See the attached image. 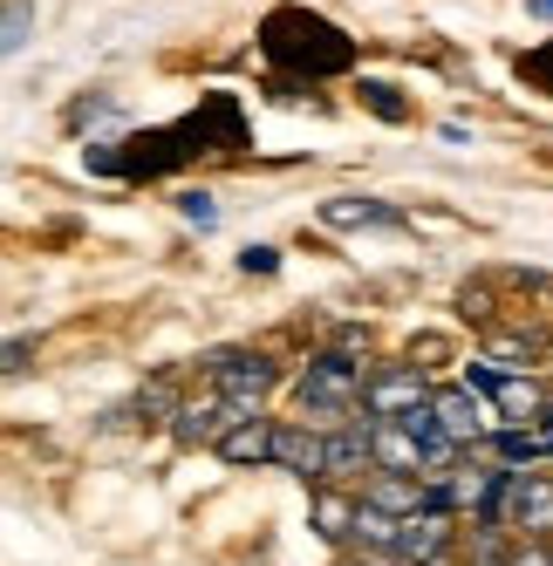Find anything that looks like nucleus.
I'll list each match as a JSON object with an SVG mask.
<instances>
[{"mask_svg":"<svg viewBox=\"0 0 553 566\" xmlns=\"http://www.w3.org/2000/svg\"><path fill=\"white\" fill-rule=\"evenodd\" d=\"M445 553H451V518L445 512L404 518V533H397V559L404 566H445Z\"/></svg>","mask_w":553,"mask_h":566,"instance_id":"obj_10","label":"nucleus"},{"mask_svg":"<svg viewBox=\"0 0 553 566\" xmlns=\"http://www.w3.org/2000/svg\"><path fill=\"white\" fill-rule=\"evenodd\" d=\"M273 464L294 471L301 484H322L328 478V437H314L307 423H288L281 437H273Z\"/></svg>","mask_w":553,"mask_h":566,"instance_id":"obj_8","label":"nucleus"},{"mask_svg":"<svg viewBox=\"0 0 553 566\" xmlns=\"http://www.w3.org/2000/svg\"><path fill=\"white\" fill-rule=\"evenodd\" d=\"M465 382H471V389H486V396L499 402V410H505L512 423H526V417L540 410V382H526V376H492V369H471Z\"/></svg>","mask_w":553,"mask_h":566,"instance_id":"obj_13","label":"nucleus"},{"mask_svg":"<svg viewBox=\"0 0 553 566\" xmlns=\"http://www.w3.org/2000/svg\"><path fill=\"white\" fill-rule=\"evenodd\" d=\"M363 369H355V355L328 348V355H314L307 361V376L294 382V402H301V417H348V410H363Z\"/></svg>","mask_w":553,"mask_h":566,"instance_id":"obj_3","label":"nucleus"},{"mask_svg":"<svg viewBox=\"0 0 553 566\" xmlns=\"http://www.w3.org/2000/svg\"><path fill=\"white\" fill-rule=\"evenodd\" d=\"M505 525L526 539H553V478H520L505 484Z\"/></svg>","mask_w":553,"mask_h":566,"instance_id":"obj_6","label":"nucleus"},{"mask_svg":"<svg viewBox=\"0 0 553 566\" xmlns=\"http://www.w3.org/2000/svg\"><path fill=\"white\" fill-rule=\"evenodd\" d=\"M260 55L288 75V83H322V75H342L355 62V42L322 21V14H307V8H273L260 21Z\"/></svg>","mask_w":553,"mask_h":566,"instance_id":"obj_2","label":"nucleus"},{"mask_svg":"<svg viewBox=\"0 0 553 566\" xmlns=\"http://www.w3.org/2000/svg\"><path fill=\"white\" fill-rule=\"evenodd\" d=\"M314 533L322 539H355V505L348 499H322L314 505Z\"/></svg>","mask_w":553,"mask_h":566,"instance_id":"obj_17","label":"nucleus"},{"mask_svg":"<svg viewBox=\"0 0 553 566\" xmlns=\"http://www.w3.org/2000/svg\"><path fill=\"white\" fill-rule=\"evenodd\" d=\"M526 14L533 21H553V0H526Z\"/></svg>","mask_w":553,"mask_h":566,"instance_id":"obj_26","label":"nucleus"},{"mask_svg":"<svg viewBox=\"0 0 553 566\" xmlns=\"http://www.w3.org/2000/svg\"><path fill=\"white\" fill-rule=\"evenodd\" d=\"M540 443H546V451H553V417H546V430H540Z\"/></svg>","mask_w":553,"mask_h":566,"instance_id":"obj_27","label":"nucleus"},{"mask_svg":"<svg viewBox=\"0 0 553 566\" xmlns=\"http://www.w3.org/2000/svg\"><path fill=\"white\" fill-rule=\"evenodd\" d=\"M363 505H376L389 518H417L424 512V484L417 478H383V484H369V492H363Z\"/></svg>","mask_w":553,"mask_h":566,"instance_id":"obj_16","label":"nucleus"},{"mask_svg":"<svg viewBox=\"0 0 553 566\" xmlns=\"http://www.w3.org/2000/svg\"><path fill=\"white\" fill-rule=\"evenodd\" d=\"M178 212H185L191 226H212V219H219V206H212L206 191H185V198H178Z\"/></svg>","mask_w":553,"mask_h":566,"instance_id":"obj_23","label":"nucleus"},{"mask_svg":"<svg viewBox=\"0 0 553 566\" xmlns=\"http://www.w3.org/2000/svg\"><path fill=\"white\" fill-rule=\"evenodd\" d=\"M165 410H178V402H171V389H165V382H150V389H144L137 402H124V410H116V417H131V423H157Z\"/></svg>","mask_w":553,"mask_h":566,"instance_id":"obj_19","label":"nucleus"},{"mask_svg":"<svg viewBox=\"0 0 553 566\" xmlns=\"http://www.w3.org/2000/svg\"><path fill=\"white\" fill-rule=\"evenodd\" d=\"M363 103L383 116V124H404V116H410V103L397 96V83H376V75H369V83H363Z\"/></svg>","mask_w":553,"mask_h":566,"instance_id":"obj_18","label":"nucleus"},{"mask_svg":"<svg viewBox=\"0 0 553 566\" xmlns=\"http://www.w3.org/2000/svg\"><path fill=\"white\" fill-rule=\"evenodd\" d=\"M520 83H533V90H546V96H553V42H546V49H533V55H520Z\"/></svg>","mask_w":553,"mask_h":566,"instance_id":"obj_22","label":"nucleus"},{"mask_svg":"<svg viewBox=\"0 0 553 566\" xmlns=\"http://www.w3.org/2000/svg\"><path fill=\"white\" fill-rule=\"evenodd\" d=\"M376 464V443H369V423H348L328 437V478H348V471H369Z\"/></svg>","mask_w":553,"mask_h":566,"instance_id":"obj_15","label":"nucleus"},{"mask_svg":"<svg viewBox=\"0 0 553 566\" xmlns=\"http://www.w3.org/2000/svg\"><path fill=\"white\" fill-rule=\"evenodd\" d=\"M369 443H376V471L389 478H430V458H424V443L389 417V423H369Z\"/></svg>","mask_w":553,"mask_h":566,"instance_id":"obj_9","label":"nucleus"},{"mask_svg":"<svg viewBox=\"0 0 553 566\" xmlns=\"http://www.w3.org/2000/svg\"><path fill=\"white\" fill-rule=\"evenodd\" d=\"M417 402H430V382L417 369H383L363 382V423H389V417L417 410Z\"/></svg>","mask_w":553,"mask_h":566,"instance_id":"obj_5","label":"nucleus"},{"mask_svg":"<svg viewBox=\"0 0 553 566\" xmlns=\"http://www.w3.org/2000/svg\"><path fill=\"white\" fill-rule=\"evenodd\" d=\"M28 28H34V0H8V34H0V42H8V55L28 49Z\"/></svg>","mask_w":553,"mask_h":566,"instance_id":"obj_21","label":"nucleus"},{"mask_svg":"<svg viewBox=\"0 0 553 566\" xmlns=\"http://www.w3.org/2000/svg\"><path fill=\"white\" fill-rule=\"evenodd\" d=\"M206 369H212L219 396H226V402H232L240 417H260L267 389L281 382V376H273V361H267V355H240V348H219V355H206Z\"/></svg>","mask_w":553,"mask_h":566,"instance_id":"obj_4","label":"nucleus"},{"mask_svg":"<svg viewBox=\"0 0 553 566\" xmlns=\"http://www.w3.org/2000/svg\"><path fill=\"white\" fill-rule=\"evenodd\" d=\"M240 266H247V273H273V266H281V247H247Z\"/></svg>","mask_w":553,"mask_h":566,"instance_id":"obj_24","label":"nucleus"},{"mask_svg":"<svg viewBox=\"0 0 553 566\" xmlns=\"http://www.w3.org/2000/svg\"><path fill=\"white\" fill-rule=\"evenodd\" d=\"M492 451H499L505 464H526V458H540V451H546V443H540V437H526V430H499V437H492Z\"/></svg>","mask_w":553,"mask_h":566,"instance_id":"obj_20","label":"nucleus"},{"mask_svg":"<svg viewBox=\"0 0 553 566\" xmlns=\"http://www.w3.org/2000/svg\"><path fill=\"white\" fill-rule=\"evenodd\" d=\"M273 437H281V430H273L267 417L232 423V430H226V443H219V458H226V464H267V458H273Z\"/></svg>","mask_w":553,"mask_h":566,"instance_id":"obj_14","label":"nucleus"},{"mask_svg":"<svg viewBox=\"0 0 553 566\" xmlns=\"http://www.w3.org/2000/svg\"><path fill=\"white\" fill-rule=\"evenodd\" d=\"M430 410H438V423H445L458 443H471V437L486 430V402H479V389H471V382L438 389V396H430Z\"/></svg>","mask_w":553,"mask_h":566,"instance_id":"obj_12","label":"nucleus"},{"mask_svg":"<svg viewBox=\"0 0 553 566\" xmlns=\"http://www.w3.org/2000/svg\"><path fill=\"white\" fill-rule=\"evenodd\" d=\"M247 144V116H240V96L232 90H212L199 109H185L178 124L165 130H137L124 144H90L83 150V165L103 171V178H171L185 171L191 157H212V150H240Z\"/></svg>","mask_w":553,"mask_h":566,"instance_id":"obj_1","label":"nucleus"},{"mask_svg":"<svg viewBox=\"0 0 553 566\" xmlns=\"http://www.w3.org/2000/svg\"><path fill=\"white\" fill-rule=\"evenodd\" d=\"M226 423H253L240 417L226 396H206V402H178L171 410V437L185 443V451H199V443H226Z\"/></svg>","mask_w":553,"mask_h":566,"instance_id":"obj_7","label":"nucleus"},{"mask_svg":"<svg viewBox=\"0 0 553 566\" xmlns=\"http://www.w3.org/2000/svg\"><path fill=\"white\" fill-rule=\"evenodd\" d=\"M512 566H553V546L546 539H526L520 553H512Z\"/></svg>","mask_w":553,"mask_h":566,"instance_id":"obj_25","label":"nucleus"},{"mask_svg":"<svg viewBox=\"0 0 553 566\" xmlns=\"http://www.w3.org/2000/svg\"><path fill=\"white\" fill-rule=\"evenodd\" d=\"M322 226L335 232H404V212L383 198H322Z\"/></svg>","mask_w":553,"mask_h":566,"instance_id":"obj_11","label":"nucleus"}]
</instances>
